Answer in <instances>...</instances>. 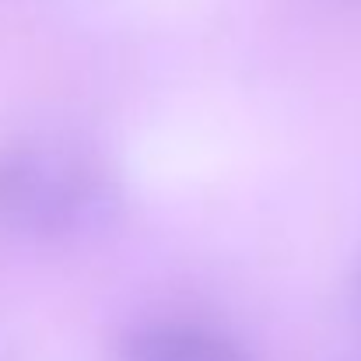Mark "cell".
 Here are the masks:
<instances>
[{"instance_id":"cell-1","label":"cell","mask_w":361,"mask_h":361,"mask_svg":"<svg viewBox=\"0 0 361 361\" xmlns=\"http://www.w3.org/2000/svg\"><path fill=\"white\" fill-rule=\"evenodd\" d=\"M116 179L81 154L0 147V225L39 239L88 235L116 221Z\"/></svg>"},{"instance_id":"cell-2","label":"cell","mask_w":361,"mask_h":361,"mask_svg":"<svg viewBox=\"0 0 361 361\" xmlns=\"http://www.w3.org/2000/svg\"><path fill=\"white\" fill-rule=\"evenodd\" d=\"M120 361H256L252 351L211 326L193 323H154L140 326L123 341Z\"/></svg>"},{"instance_id":"cell-3","label":"cell","mask_w":361,"mask_h":361,"mask_svg":"<svg viewBox=\"0 0 361 361\" xmlns=\"http://www.w3.org/2000/svg\"><path fill=\"white\" fill-rule=\"evenodd\" d=\"M358 309H361V281H358Z\"/></svg>"}]
</instances>
